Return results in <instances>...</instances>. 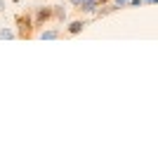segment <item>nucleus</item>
<instances>
[{"mask_svg": "<svg viewBox=\"0 0 158 158\" xmlns=\"http://www.w3.org/2000/svg\"><path fill=\"white\" fill-rule=\"evenodd\" d=\"M14 24H17V38L19 40H31L35 35V21L28 12H19L14 17Z\"/></svg>", "mask_w": 158, "mask_h": 158, "instance_id": "obj_1", "label": "nucleus"}, {"mask_svg": "<svg viewBox=\"0 0 158 158\" xmlns=\"http://www.w3.org/2000/svg\"><path fill=\"white\" fill-rule=\"evenodd\" d=\"M52 19H54V7H47V5L38 7V10H35V14H33V21H35V28L45 26L47 21H52Z\"/></svg>", "mask_w": 158, "mask_h": 158, "instance_id": "obj_2", "label": "nucleus"}, {"mask_svg": "<svg viewBox=\"0 0 158 158\" xmlns=\"http://www.w3.org/2000/svg\"><path fill=\"white\" fill-rule=\"evenodd\" d=\"M97 7H99V0H83L76 10L83 14H92V12H97Z\"/></svg>", "mask_w": 158, "mask_h": 158, "instance_id": "obj_3", "label": "nucleus"}, {"mask_svg": "<svg viewBox=\"0 0 158 158\" xmlns=\"http://www.w3.org/2000/svg\"><path fill=\"white\" fill-rule=\"evenodd\" d=\"M85 26H87V24H85V21H80V19L78 21H71V24L66 26V35H78Z\"/></svg>", "mask_w": 158, "mask_h": 158, "instance_id": "obj_4", "label": "nucleus"}, {"mask_svg": "<svg viewBox=\"0 0 158 158\" xmlns=\"http://www.w3.org/2000/svg\"><path fill=\"white\" fill-rule=\"evenodd\" d=\"M59 35H61L59 28H45V31H40V40H54Z\"/></svg>", "mask_w": 158, "mask_h": 158, "instance_id": "obj_5", "label": "nucleus"}, {"mask_svg": "<svg viewBox=\"0 0 158 158\" xmlns=\"http://www.w3.org/2000/svg\"><path fill=\"white\" fill-rule=\"evenodd\" d=\"M64 19H66L64 5H54V21H64Z\"/></svg>", "mask_w": 158, "mask_h": 158, "instance_id": "obj_6", "label": "nucleus"}, {"mask_svg": "<svg viewBox=\"0 0 158 158\" xmlns=\"http://www.w3.org/2000/svg\"><path fill=\"white\" fill-rule=\"evenodd\" d=\"M0 38H7V40H10V38H17V33H14L12 28H2V31H0Z\"/></svg>", "mask_w": 158, "mask_h": 158, "instance_id": "obj_7", "label": "nucleus"}, {"mask_svg": "<svg viewBox=\"0 0 158 158\" xmlns=\"http://www.w3.org/2000/svg\"><path fill=\"white\" fill-rule=\"evenodd\" d=\"M113 2H116V7H125L130 0H113Z\"/></svg>", "mask_w": 158, "mask_h": 158, "instance_id": "obj_8", "label": "nucleus"}, {"mask_svg": "<svg viewBox=\"0 0 158 158\" xmlns=\"http://www.w3.org/2000/svg\"><path fill=\"white\" fill-rule=\"evenodd\" d=\"M69 2H71V5H73V7H78V5H80V2H83V0H69Z\"/></svg>", "mask_w": 158, "mask_h": 158, "instance_id": "obj_9", "label": "nucleus"}, {"mask_svg": "<svg viewBox=\"0 0 158 158\" xmlns=\"http://www.w3.org/2000/svg\"><path fill=\"white\" fill-rule=\"evenodd\" d=\"M106 2H109V0H99V5H106Z\"/></svg>", "mask_w": 158, "mask_h": 158, "instance_id": "obj_10", "label": "nucleus"}, {"mask_svg": "<svg viewBox=\"0 0 158 158\" xmlns=\"http://www.w3.org/2000/svg\"><path fill=\"white\" fill-rule=\"evenodd\" d=\"M142 2H153V0H142Z\"/></svg>", "mask_w": 158, "mask_h": 158, "instance_id": "obj_11", "label": "nucleus"}]
</instances>
